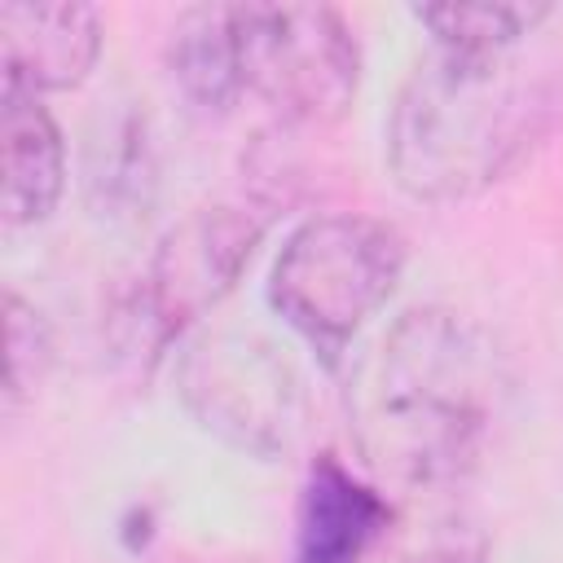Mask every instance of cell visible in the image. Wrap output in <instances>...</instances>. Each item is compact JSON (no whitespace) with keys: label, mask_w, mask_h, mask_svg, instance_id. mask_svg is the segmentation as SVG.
I'll use <instances>...</instances> for the list:
<instances>
[{"label":"cell","mask_w":563,"mask_h":563,"mask_svg":"<svg viewBox=\"0 0 563 563\" xmlns=\"http://www.w3.org/2000/svg\"><path fill=\"white\" fill-rule=\"evenodd\" d=\"M506 391V356L475 317L409 308L352 369L356 453L405 497L457 493L493 444Z\"/></svg>","instance_id":"1"},{"label":"cell","mask_w":563,"mask_h":563,"mask_svg":"<svg viewBox=\"0 0 563 563\" xmlns=\"http://www.w3.org/2000/svg\"><path fill=\"white\" fill-rule=\"evenodd\" d=\"M554 75L523 48H431L387 114V167L418 202L475 198L532 154L554 123Z\"/></svg>","instance_id":"2"},{"label":"cell","mask_w":563,"mask_h":563,"mask_svg":"<svg viewBox=\"0 0 563 563\" xmlns=\"http://www.w3.org/2000/svg\"><path fill=\"white\" fill-rule=\"evenodd\" d=\"M400 273L405 238L396 224L361 211L312 216L282 242L268 303L325 369H339L352 339L391 299Z\"/></svg>","instance_id":"3"},{"label":"cell","mask_w":563,"mask_h":563,"mask_svg":"<svg viewBox=\"0 0 563 563\" xmlns=\"http://www.w3.org/2000/svg\"><path fill=\"white\" fill-rule=\"evenodd\" d=\"M264 229L268 216L242 202H211L180 216L114 295L110 343L119 361L150 374L163 352L238 286Z\"/></svg>","instance_id":"4"},{"label":"cell","mask_w":563,"mask_h":563,"mask_svg":"<svg viewBox=\"0 0 563 563\" xmlns=\"http://www.w3.org/2000/svg\"><path fill=\"white\" fill-rule=\"evenodd\" d=\"M242 92L290 128H334L361 88V44L325 4H229Z\"/></svg>","instance_id":"5"},{"label":"cell","mask_w":563,"mask_h":563,"mask_svg":"<svg viewBox=\"0 0 563 563\" xmlns=\"http://www.w3.org/2000/svg\"><path fill=\"white\" fill-rule=\"evenodd\" d=\"M176 396L189 418L246 457H282L303 427L295 365L251 330H202L176 356Z\"/></svg>","instance_id":"6"},{"label":"cell","mask_w":563,"mask_h":563,"mask_svg":"<svg viewBox=\"0 0 563 563\" xmlns=\"http://www.w3.org/2000/svg\"><path fill=\"white\" fill-rule=\"evenodd\" d=\"M396 506L334 453H317L295 506V563H365Z\"/></svg>","instance_id":"7"},{"label":"cell","mask_w":563,"mask_h":563,"mask_svg":"<svg viewBox=\"0 0 563 563\" xmlns=\"http://www.w3.org/2000/svg\"><path fill=\"white\" fill-rule=\"evenodd\" d=\"M4 84L35 97L79 88L101 57V13L88 4H4L0 9Z\"/></svg>","instance_id":"8"},{"label":"cell","mask_w":563,"mask_h":563,"mask_svg":"<svg viewBox=\"0 0 563 563\" xmlns=\"http://www.w3.org/2000/svg\"><path fill=\"white\" fill-rule=\"evenodd\" d=\"M0 150H4V224L9 229H31L53 216L66 189V141L48 106L18 88L4 84L0 97Z\"/></svg>","instance_id":"9"},{"label":"cell","mask_w":563,"mask_h":563,"mask_svg":"<svg viewBox=\"0 0 563 563\" xmlns=\"http://www.w3.org/2000/svg\"><path fill=\"white\" fill-rule=\"evenodd\" d=\"M88 207L106 224H136L154 207L158 189V158H154V136L145 114L132 106L110 110L88 145Z\"/></svg>","instance_id":"10"},{"label":"cell","mask_w":563,"mask_h":563,"mask_svg":"<svg viewBox=\"0 0 563 563\" xmlns=\"http://www.w3.org/2000/svg\"><path fill=\"white\" fill-rule=\"evenodd\" d=\"M167 75L198 114H229L242 97L229 4L180 9L167 31Z\"/></svg>","instance_id":"11"},{"label":"cell","mask_w":563,"mask_h":563,"mask_svg":"<svg viewBox=\"0 0 563 563\" xmlns=\"http://www.w3.org/2000/svg\"><path fill=\"white\" fill-rule=\"evenodd\" d=\"M493 545L484 523L457 493H418L396 506L391 528L365 563H488Z\"/></svg>","instance_id":"12"},{"label":"cell","mask_w":563,"mask_h":563,"mask_svg":"<svg viewBox=\"0 0 563 563\" xmlns=\"http://www.w3.org/2000/svg\"><path fill=\"white\" fill-rule=\"evenodd\" d=\"M554 13V4H413L409 18L427 26L431 48L449 53H515L537 26Z\"/></svg>","instance_id":"13"},{"label":"cell","mask_w":563,"mask_h":563,"mask_svg":"<svg viewBox=\"0 0 563 563\" xmlns=\"http://www.w3.org/2000/svg\"><path fill=\"white\" fill-rule=\"evenodd\" d=\"M4 413L13 418L44 383L48 365H53V330L48 317L9 286L4 295Z\"/></svg>","instance_id":"14"}]
</instances>
